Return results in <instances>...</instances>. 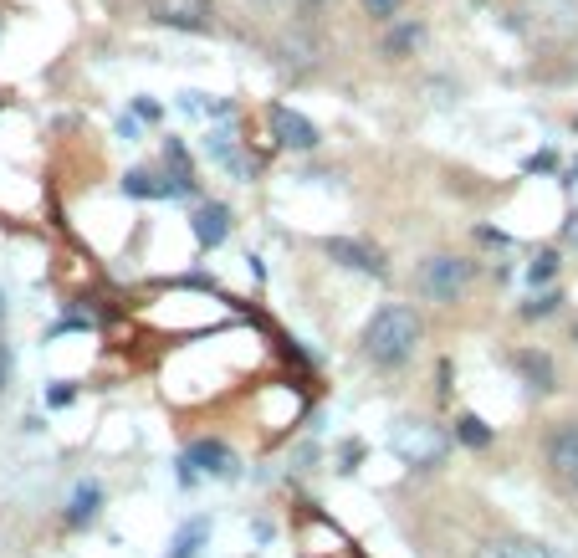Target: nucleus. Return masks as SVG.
Masks as SVG:
<instances>
[{
  "mask_svg": "<svg viewBox=\"0 0 578 558\" xmlns=\"http://www.w3.org/2000/svg\"><path fill=\"white\" fill-rule=\"evenodd\" d=\"M133 113H139V118H159V103H154V98H139V103H133Z\"/></svg>",
  "mask_w": 578,
  "mask_h": 558,
  "instance_id": "22",
  "label": "nucleus"
},
{
  "mask_svg": "<svg viewBox=\"0 0 578 558\" xmlns=\"http://www.w3.org/2000/svg\"><path fill=\"white\" fill-rule=\"evenodd\" d=\"M420 313L405 308V303H384L369 323H364V354L379 364V369H399L410 354H415V343H420Z\"/></svg>",
  "mask_w": 578,
  "mask_h": 558,
  "instance_id": "1",
  "label": "nucleus"
},
{
  "mask_svg": "<svg viewBox=\"0 0 578 558\" xmlns=\"http://www.w3.org/2000/svg\"><path fill=\"white\" fill-rule=\"evenodd\" d=\"M231 236V210L220 205V200H205L200 210H195V241L210 251V246H220Z\"/></svg>",
  "mask_w": 578,
  "mask_h": 558,
  "instance_id": "9",
  "label": "nucleus"
},
{
  "mask_svg": "<svg viewBox=\"0 0 578 558\" xmlns=\"http://www.w3.org/2000/svg\"><path fill=\"white\" fill-rule=\"evenodd\" d=\"M149 21H159L169 31L205 36V31H215V0H149Z\"/></svg>",
  "mask_w": 578,
  "mask_h": 558,
  "instance_id": "3",
  "label": "nucleus"
},
{
  "mask_svg": "<svg viewBox=\"0 0 578 558\" xmlns=\"http://www.w3.org/2000/svg\"><path fill=\"white\" fill-rule=\"evenodd\" d=\"M456 441L481 451V446H492V425H486L481 415H456Z\"/></svg>",
  "mask_w": 578,
  "mask_h": 558,
  "instance_id": "17",
  "label": "nucleus"
},
{
  "mask_svg": "<svg viewBox=\"0 0 578 558\" xmlns=\"http://www.w3.org/2000/svg\"><path fill=\"white\" fill-rule=\"evenodd\" d=\"M6 374H11V354L0 349V390H6Z\"/></svg>",
  "mask_w": 578,
  "mask_h": 558,
  "instance_id": "25",
  "label": "nucleus"
},
{
  "mask_svg": "<svg viewBox=\"0 0 578 558\" xmlns=\"http://www.w3.org/2000/svg\"><path fill=\"white\" fill-rule=\"evenodd\" d=\"M425 41V26L420 21H405V26H394L389 36H384V57H405V52H415Z\"/></svg>",
  "mask_w": 578,
  "mask_h": 558,
  "instance_id": "13",
  "label": "nucleus"
},
{
  "mask_svg": "<svg viewBox=\"0 0 578 558\" xmlns=\"http://www.w3.org/2000/svg\"><path fill=\"white\" fill-rule=\"evenodd\" d=\"M205 538H210V523H205V518H195V523H185L180 533H174V543H169V558H195Z\"/></svg>",
  "mask_w": 578,
  "mask_h": 558,
  "instance_id": "12",
  "label": "nucleus"
},
{
  "mask_svg": "<svg viewBox=\"0 0 578 558\" xmlns=\"http://www.w3.org/2000/svg\"><path fill=\"white\" fill-rule=\"evenodd\" d=\"M558 303H563V292H538V297L522 308V318H548V313H558Z\"/></svg>",
  "mask_w": 578,
  "mask_h": 558,
  "instance_id": "19",
  "label": "nucleus"
},
{
  "mask_svg": "<svg viewBox=\"0 0 578 558\" xmlns=\"http://www.w3.org/2000/svg\"><path fill=\"white\" fill-rule=\"evenodd\" d=\"M471 262H461V256H430V262L420 267V292L435 297V303H456V297L471 287Z\"/></svg>",
  "mask_w": 578,
  "mask_h": 558,
  "instance_id": "2",
  "label": "nucleus"
},
{
  "mask_svg": "<svg viewBox=\"0 0 578 558\" xmlns=\"http://www.w3.org/2000/svg\"><path fill=\"white\" fill-rule=\"evenodd\" d=\"M553 272H558V251H538V256H532V267H527V282H532V287L553 282Z\"/></svg>",
  "mask_w": 578,
  "mask_h": 558,
  "instance_id": "18",
  "label": "nucleus"
},
{
  "mask_svg": "<svg viewBox=\"0 0 578 558\" xmlns=\"http://www.w3.org/2000/svg\"><path fill=\"white\" fill-rule=\"evenodd\" d=\"M394 451L405 456V461H415V466H435L440 456H446V441H440L430 425H399Z\"/></svg>",
  "mask_w": 578,
  "mask_h": 558,
  "instance_id": "6",
  "label": "nucleus"
},
{
  "mask_svg": "<svg viewBox=\"0 0 578 558\" xmlns=\"http://www.w3.org/2000/svg\"><path fill=\"white\" fill-rule=\"evenodd\" d=\"M548 466H553L558 477L578 492V420H573V425H563V431L548 441Z\"/></svg>",
  "mask_w": 578,
  "mask_h": 558,
  "instance_id": "8",
  "label": "nucleus"
},
{
  "mask_svg": "<svg viewBox=\"0 0 578 558\" xmlns=\"http://www.w3.org/2000/svg\"><path fill=\"white\" fill-rule=\"evenodd\" d=\"M323 251L333 256V262L353 267V272L389 277V267H384V251H379V246H369V241H353V236H328V241H323Z\"/></svg>",
  "mask_w": 578,
  "mask_h": 558,
  "instance_id": "5",
  "label": "nucleus"
},
{
  "mask_svg": "<svg viewBox=\"0 0 578 558\" xmlns=\"http://www.w3.org/2000/svg\"><path fill=\"white\" fill-rule=\"evenodd\" d=\"M72 395H77V390H72V384H57V390H52V395H47V400H52V405H67V400H72Z\"/></svg>",
  "mask_w": 578,
  "mask_h": 558,
  "instance_id": "23",
  "label": "nucleus"
},
{
  "mask_svg": "<svg viewBox=\"0 0 578 558\" xmlns=\"http://www.w3.org/2000/svg\"><path fill=\"white\" fill-rule=\"evenodd\" d=\"M123 195H133V200H180L174 180L154 175V169H128V175H123Z\"/></svg>",
  "mask_w": 578,
  "mask_h": 558,
  "instance_id": "10",
  "label": "nucleus"
},
{
  "mask_svg": "<svg viewBox=\"0 0 578 558\" xmlns=\"http://www.w3.org/2000/svg\"><path fill=\"white\" fill-rule=\"evenodd\" d=\"M476 558H553L543 543H527V538H512V543H486Z\"/></svg>",
  "mask_w": 578,
  "mask_h": 558,
  "instance_id": "16",
  "label": "nucleus"
},
{
  "mask_svg": "<svg viewBox=\"0 0 578 558\" xmlns=\"http://www.w3.org/2000/svg\"><path fill=\"white\" fill-rule=\"evenodd\" d=\"M98 512H103V487L93 482H82L67 502V528H87V523H98Z\"/></svg>",
  "mask_w": 578,
  "mask_h": 558,
  "instance_id": "11",
  "label": "nucleus"
},
{
  "mask_svg": "<svg viewBox=\"0 0 578 558\" xmlns=\"http://www.w3.org/2000/svg\"><path fill=\"white\" fill-rule=\"evenodd\" d=\"M476 236H481V241H492V246H507V236H502V231H492V226H481Z\"/></svg>",
  "mask_w": 578,
  "mask_h": 558,
  "instance_id": "24",
  "label": "nucleus"
},
{
  "mask_svg": "<svg viewBox=\"0 0 578 558\" xmlns=\"http://www.w3.org/2000/svg\"><path fill=\"white\" fill-rule=\"evenodd\" d=\"M210 154L226 169H236V175H251V164L236 154V134H231V128H215V134H210Z\"/></svg>",
  "mask_w": 578,
  "mask_h": 558,
  "instance_id": "14",
  "label": "nucleus"
},
{
  "mask_svg": "<svg viewBox=\"0 0 578 558\" xmlns=\"http://www.w3.org/2000/svg\"><path fill=\"white\" fill-rule=\"evenodd\" d=\"M180 466H185V482H195V477H220V482H231V477H236V451H231L226 441H215V436H200V441L185 446Z\"/></svg>",
  "mask_w": 578,
  "mask_h": 558,
  "instance_id": "4",
  "label": "nucleus"
},
{
  "mask_svg": "<svg viewBox=\"0 0 578 558\" xmlns=\"http://www.w3.org/2000/svg\"><path fill=\"white\" fill-rule=\"evenodd\" d=\"M399 6H405V0H364V16L379 21V26H389V21L399 16Z\"/></svg>",
  "mask_w": 578,
  "mask_h": 558,
  "instance_id": "20",
  "label": "nucleus"
},
{
  "mask_svg": "<svg viewBox=\"0 0 578 558\" xmlns=\"http://www.w3.org/2000/svg\"><path fill=\"white\" fill-rule=\"evenodd\" d=\"M553 164H558V159H553V154L543 149V154H532V159H527L522 169H527V175H538V169H553Z\"/></svg>",
  "mask_w": 578,
  "mask_h": 558,
  "instance_id": "21",
  "label": "nucleus"
},
{
  "mask_svg": "<svg viewBox=\"0 0 578 558\" xmlns=\"http://www.w3.org/2000/svg\"><path fill=\"white\" fill-rule=\"evenodd\" d=\"M0 318H6V303H0Z\"/></svg>",
  "mask_w": 578,
  "mask_h": 558,
  "instance_id": "27",
  "label": "nucleus"
},
{
  "mask_svg": "<svg viewBox=\"0 0 578 558\" xmlns=\"http://www.w3.org/2000/svg\"><path fill=\"white\" fill-rule=\"evenodd\" d=\"M517 369L527 374V384H532V390H553V359L548 354H517Z\"/></svg>",
  "mask_w": 578,
  "mask_h": 558,
  "instance_id": "15",
  "label": "nucleus"
},
{
  "mask_svg": "<svg viewBox=\"0 0 578 558\" xmlns=\"http://www.w3.org/2000/svg\"><path fill=\"white\" fill-rule=\"evenodd\" d=\"M272 134H277V144H282V149H297V154L318 149V128L307 123L297 108H287V103H277V108H272Z\"/></svg>",
  "mask_w": 578,
  "mask_h": 558,
  "instance_id": "7",
  "label": "nucleus"
},
{
  "mask_svg": "<svg viewBox=\"0 0 578 558\" xmlns=\"http://www.w3.org/2000/svg\"><path fill=\"white\" fill-rule=\"evenodd\" d=\"M573 343H578V323H573Z\"/></svg>",
  "mask_w": 578,
  "mask_h": 558,
  "instance_id": "26",
  "label": "nucleus"
}]
</instances>
